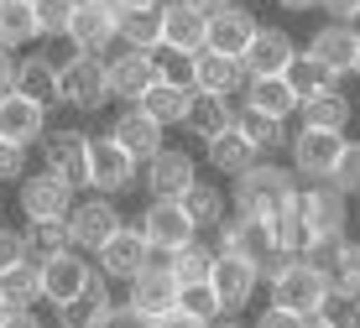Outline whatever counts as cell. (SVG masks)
Masks as SVG:
<instances>
[{
  "mask_svg": "<svg viewBox=\"0 0 360 328\" xmlns=\"http://www.w3.org/2000/svg\"><path fill=\"white\" fill-rule=\"evenodd\" d=\"M355 73H360V32H355Z\"/></svg>",
  "mask_w": 360,
  "mask_h": 328,
  "instance_id": "cell-56",
  "label": "cell"
},
{
  "mask_svg": "<svg viewBox=\"0 0 360 328\" xmlns=\"http://www.w3.org/2000/svg\"><path fill=\"white\" fill-rule=\"evenodd\" d=\"M193 89L235 99V89H245V68H240V58H235V53H219V47H209V42H204V47L193 53Z\"/></svg>",
  "mask_w": 360,
  "mask_h": 328,
  "instance_id": "cell-18",
  "label": "cell"
},
{
  "mask_svg": "<svg viewBox=\"0 0 360 328\" xmlns=\"http://www.w3.org/2000/svg\"><path fill=\"white\" fill-rule=\"evenodd\" d=\"M110 136H115L120 146L131 151L136 162H146V157H157V151H162V125H157L152 115H146V110H120L115 115V125H110Z\"/></svg>",
  "mask_w": 360,
  "mask_h": 328,
  "instance_id": "cell-26",
  "label": "cell"
},
{
  "mask_svg": "<svg viewBox=\"0 0 360 328\" xmlns=\"http://www.w3.org/2000/svg\"><path fill=\"white\" fill-rule=\"evenodd\" d=\"M94 261H99V271H105L110 282H131V276L146 266V235L136 230V224H120V230L94 250Z\"/></svg>",
  "mask_w": 360,
  "mask_h": 328,
  "instance_id": "cell-16",
  "label": "cell"
},
{
  "mask_svg": "<svg viewBox=\"0 0 360 328\" xmlns=\"http://www.w3.org/2000/svg\"><path fill=\"white\" fill-rule=\"evenodd\" d=\"M256 276H262V271H256L251 261L225 256V250H219V256H214V266H209V287H214L219 308H225V313L245 308V302H251V292H256Z\"/></svg>",
  "mask_w": 360,
  "mask_h": 328,
  "instance_id": "cell-19",
  "label": "cell"
},
{
  "mask_svg": "<svg viewBox=\"0 0 360 328\" xmlns=\"http://www.w3.org/2000/svg\"><path fill=\"white\" fill-rule=\"evenodd\" d=\"M292 37L282 32V27H256L251 32V42H245V53H240V68H245V79H262V73H282L292 63Z\"/></svg>",
  "mask_w": 360,
  "mask_h": 328,
  "instance_id": "cell-20",
  "label": "cell"
},
{
  "mask_svg": "<svg viewBox=\"0 0 360 328\" xmlns=\"http://www.w3.org/2000/svg\"><path fill=\"white\" fill-rule=\"evenodd\" d=\"M131 302L141 313V323H162V313L178 302V276L167 271V250H152L146 245V266L131 276Z\"/></svg>",
  "mask_w": 360,
  "mask_h": 328,
  "instance_id": "cell-4",
  "label": "cell"
},
{
  "mask_svg": "<svg viewBox=\"0 0 360 328\" xmlns=\"http://www.w3.org/2000/svg\"><path fill=\"white\" fill-rule=\"evenodd\" d=\"M245 105H256V110H266V115L288 120L297 110V94H292V84L282 79V73H262V79H245Z\"/></svg>",
  "mask_w": 360,
  "mask_h": 328,
  "instance_id": "cell-34",
  "label": "cell"
},
{
  "mask_svg": "<svg viewBox=\"0 0 360 328\" xmlns=\"http://www.w3.org/2000/svg\"><path fill=\"white\" fill-rule=\"evenodd\" d=\"M282 79L292 84L297 99H308V94H319V89H334V79H340V73H329L314 53H292V63L282 68Z\"/></svg>",
  "mask_w": 360,
  "mask_h": 328,
  "instance_id": "cell-39",
  "label": "cell"
},
{
  "mask_svg": "<svg viewBox=\"0 0 360 328\" xmlns=\"http://www.w3.org/2000/svg\"><path fill=\"white\" fill-rule=\"evenodd\" d=\"M37 11H32V0H0V47H27L37 42Z\"/></svg>",
  "mask_w": 360,
  "mask_h": 328,
  "instance_id": "cell-38",
  "label": "cell"
},
{
  "mask_svg": "<svg viewBox=\"0 0 360 328\" xmlns=\"http://www.w3.org/2000/svg\"><path fill=\"white\" fill-rule=\"evenodd\" d=\"M256 323H262V328H297V318H292L288 308H277V302H271V308H266V313H262Z\"/></svg>",
  "mask_w": 360,
  "mask_h": 328,
  "instance_id": "cell-50",
  "label": "cell"
},
{
  "mask_svg": "<svg viewBox=\"0 0 360 328\" xmlns=\"http://www.w3.org/2000/svg\"><path fill=\"white\" fill-rule=\"evenodd\" d=\"M152 63H157V79L167 84H183V89H193V53H178V47H152Z\"/></svg>",
  "mask_w": 360,
  "mask_h": 328,
  "instance_id": "cell-44",
  "label": "cell"
},
{
  "mask_svg": "<svg viewBox=\"0 0 360 328\" xmlns=\"http://www.w3.org/2000/svg\"><path fill=\"white\" fill-rule=\"evenodd\" d=\"M21 256H27V240H21V230H11V224L0 219V271L16 266Z\"/></svg>",
  "mask_w": 360,
  "mask_h": 328,
  "instance_id": "cell-49",
  "label": "cell"
},
{
  "mask_svg": "<svg viewBox=\"0 0 360 328\" xmlns=\"http://www.w3.org/2000/svg\"><path fill=\"white\" fill-rule=\"evenodd\" d=\"M193 178H198L193 157H188V151H178V146H162L157 157H146V188H152L157 198H178Z\"/></svg>",
  "mask_w": 360,
  "mask_h": 328,
  "instance_id": "cell-25",
  "label": "cell"
},
{
  "mask_svg": "<svg viewBox=\"0 0 360 328\" xmlns=\"http://www.w3.org/2000/svg\"><path fill=\"white\" fill-rule=\"evenodd\" d=\"M21 240H27V256L32 261H47L58 256V250H68V219H32L27 230H21Z\"/></svg>",
  "mask_w": 360,
  "mask_h": 328,
  "instance_id": "cell-40",
  "label": "cell"
},
{
  "mask_svg": "<svg viewBox=\"0 0 360 328\" xmlns=\"http://www.w3.org/2000/svg\"><path fill=\"white\" fill-rule=\"evenodd\" d=\"M308 53L324 63L329 73H350L355 68V32H350V21H329V27H319L314 42H308Z\"/></svg>",
  "mask_w": 360,
  "mask_h": 328,
  "instance_id": "cell-28",
  "label": "cell"
},
{
  "mask_svg": "<svg viewBox=\"0 0 360 328\" xmlns=\"http://www.w3.org/2000/svg\"><path fill=\"white\" fill-rule=\"evenodd\" d=\"M16 84V58H11V47H0V94Z\"/></svg>",
  "mask_w": 360,
  "mask_h": 328,
  "instance_id": "cell-52",
  "label": "cell"
},
{
  "mask_svg": "<svg viewBox=\"0 0 360 328\" xmlns=\"http://www.w3.org/2000/svg\"><path fill=\"white\" fill-rule=\"evenodd\" d=\"M214 256H219V250L198 245V235H193V240H183L178 250H167V271L178 276V282H204L209 266H214Z\"/></svg>",
  "mask_w": 360,
  "mask_h": 328,
  "instance_id": "cell-41",
  "label": "cell"
},
{
  "mask_svg": "<svg viewBox=\"0 0 360 328\" xmlns=\"http://www.w3.org/2000/svg\"><path fill=\"white\" fill-rule=\"evenodd\" d=\"M193 6L204 11V16H209V11H214V6H225V0H193Z\"/></svg>",
  "mask_w": 360,
  "mask_h": 328,
  "instance_id": "cell-55",
  "label": "cell"
},
{
  "mask_svg": "<svg viewBox=\"0 0 360 328\" xmlns=\"http://www.w3.org/2000/svg\"><path fill=\"white\" fill-rule=\"evenodd\" d=\"M89 250H79V245H68V250H58V256H47L42 261V302H53V308H68L73 297L89 287Z\"/></svg>",
  "mask_w": 360,
  "mask_h": 328,
  "instance_id": "cell-9",
  "label": "cell"
},
{
  "mask_svg": "<svg viewBox=\"0 0 360 328\" xmlns=\"http://www.w3.org/2000/svg\"><path fill=\"white\" fill-rule=\"evenodd\" d=\"M115 21H120L115 0H79L63 37L73 42V53H99V58H105L110 47H115Z\"/></svg>",
  "mask_w": 360,
  "mask_h": 328,
  "instance_id": "cell-5",
  "label": "cell"
},
{
  "mask_svg": "<svg viewBox=\"0 0 360 328\" xmlns=\"http://www.w3.org/2000/svg\"><path fill=\"white\" fill-rule=\"evenodd\" d=\"M204 151H209V162H214L219 172H230V178H235V172H245L256 157H262V151H256V146L245 141L240 131H235V125H225L219 136H209V141H204Z\"/></svg>",
  "mask_w": 360,
  "mask_h": 328,
  "instance_id": "cell-35",
  "label": "cell"
},
{
  "mask_svg": "<svg viewBox=\"0 0 360 328\" xmlns=\"http://www.w3.org/2000/svg\"><path fill=\"white\" fill-rule=\"evenodd\" d=\"M329 287H345V292L360 297V240H345L340 245V261H334V282Z\"/></svg>",
  "mask_w": 360,
  "mask_h": 328,
  "instance_id": "cell-47",
  "label": "cell"
},
{
  "mask_svg": "<svg viewBox=\"0 0 360 328\" xmlns=\"http://www.w3.org/2000/svg\"><path fill=\"white\" fill-rule=\"evenodd\" d=\"M63 219H68V240H73L79 250H89V256H94V250H99L110 235L120 230V224H126V219H120V209L110 204V193L73 198V209L63 214Z\"/></svg>",
  "mask_w": 360,
  "mask_h": 328,
  "instance_id": "cell-8",
  "label": "cell"
},
{
  "mask_svg": "<svg viewBox=\"0 0 360 328\" xmlns=\"http://www.w3.org/2000/svg\"><path fill=\"white\" fill-rule=\"evenodd\" d=\"M219 240H225V256H240V261H251L256 271H262V261L271 256V230H266V219L262 214H235V219H219Z\"/></svg>",
  "mask_w": 360,
  "mask_h": 328,
  "instance_id": "cell-14",
  "label": "cell"
},
{
  "mask_svg": "<svg viewBox=\"0 0 360 328\" xmlns=\"http://www.w3.org/2000/svg\"><path fill=\"white\" fill-rule=\"evenodd\" d=\"M115 42H120V47H146V53H152V47L162 42V6L120 11V21H115Z\"/></svg>",
  "mask_w": 360,
  "mask_h": 328,
  "instance_id": "cell-31",
  "label": "cell"
},
{
  "mask_svg": "<svg viewBox=\"0 0 360 328\" xmlns=\"http://www.w3.org/2000/svg\"><path fill=\"white\" fill-rule=\"evenodd\" d=\"M225 318V308H219L214 287L204 282H178V302L162 313V328H204V323H219Z\"/></svg>",
  "mask_w": 360,
  "mask_h": 328,
  "instance_id": "cell-15",
  "label": "cell"
},
{
  "mask_svg": "<svg viewBox=\"0 0 360 328\" xmlns=\"http://www.w3.org/2000/svg\"><path fill=\"white\" fill-rule=\"evenodd\" d=\"M42 131H47V105H37V99L16 94V89L0 94V136L6 141L32 146V141H42Z\"/></svg>",
  "mask_w": 360,
  "mask_h": 328,
  "instance_id": "cell-22",
  "label": "cell"
},
{
  "mask_svg": "<svg viewBox=\"0 0 360 328\" xmlns=\"http://www.w3.org/2000/svg\"><path fill=\"white\" fill-rule=\"evenodd\" d=\"M209 42V16L193 0H162V47L178 53H198Z\"/></svg>",
  "mask_w": 360,
  "mask_h": 328,
  "instance_id": "cell-21",
  "label": "cell"
},
{
  "mask_svg": "<svg viewBox=\"0 0 360 328\" xmlns=\"http://www.w3.org/2000/svg\"><path fill=\"white\" fill-rule=\"evenodd\" d=\"M0 297L11 302V308H32V302H42V261L21 256L16 266L0 271Z\"/></svg>",
  "mask_w": 360,
  "mask_h": 328,
  "instance_id": "cell-32",
  "label": "cell"
},
{
  "mask_svg": "<svg viewBox=\"0 0 360 328\" xmlns=\"http://www.w3.org/2000/svg\"><path fill=\"white\" fill-rule=\"evenodd\" d=\"M256 32V16L245 11V0H225V6L209 11V47H219V53H245V42H251Z\"/></svg>",
  "mask_w": 360,
  "mask_h": 328,
  "instance_id": "cell-24",
  "label": "cell"
},
{
  "mask_svg": "<svg viewBox=\"0 0 360 328\" xmlns=\"http://www.w3.org/2000/svg\"><path fill=\"white\" fill-rule=\"evenodd\" d=\"M0 328H6V297H0Z\"/></svg>",
  "mask_w": 360,
  "mask_h": 328,
  "instance_id": "cell-57",
  "label": "cell"
},
{
  "mask_svg": "<svg viewBox=\"0 0 360 328\" xmlns=\"http://www.w3.org/2000/svg\"><path fill=\"white\" fill-rule=\"evenodd\" d=\"M297 110H303V125H319V131H345L350 125V99L340 89H319V94L297 99Z\"/></svg>",
  "mask_w": 360,
  "mask_h": 328,
  "instance_id": "cell-37",
  "label": "cell"
},
{
  "mask_svg": "<svg viewBox=\"0 0 360 328\" xmlns=\"http://www.w3.org/2000/svg\"><path fill=\"white\" fill-rule=\"evenodd\" d=\"M141 172V162L131 157L115 136H89V188L94 193H126Z\"/></svg>",
  "mask_w": 360,
  "mask_h": 328,
  "instance_id": "cell-10",
  "label": "cell"
},
{
  "mask_svg": "<svg viewBox=\"0 0 360 328\" xmlns=\"http://www.w3.org/2000/svg\"><path fill=\"white\" fill-rule=\"evenodd\" d=\"M292 209H297V219H303V235L308 240L345 235V193L329 178H314V188H297Z\"/></svg>",
  "mask_w": 360,
  "mask_h": 328,
  "instance_id": "cell-6",
  "label": "cell"
},
{
  "mask_svg": "<svg viewBox=\"0 0 360 328\" xmlns=\"http://www.w3.org/2000/svg\"><path fill=\"white\" fill-rule=\"evenodd\" d=\"M188 99L193 89H183V84H167V79H152L141 94H136V110H146L157 125H183V115H188Z\"/></svg>",
  "mask_w": 360,
  "mask_h": 328,
  "instance_id": "cell-27",
  "label": "cell"
},
{
  "mask_svg": "<svg viewBox=\"0 0 360 328\" xmlns=\"http://www.w3.org/2000/svg\"><path fill=\"white\" fill-rule=\"evenodd\" d=\"M42 167H53L58 178H68L73 188L89 183V136L84 131H42Z\"/></svg>",
  "mask_w": 360,
  "mask_h": 328,
  "instance_id": "cell-13",
  "label": "cell"
},
{
  "mask_svg": "<svg viewBox=\"0 0 360 328\" xmlns=\"http://www.w3.org/2000/svg\"><path fill=\"white\" fill-rule=\"evenodd\" d=\"M58 105H68V110H99V105H110L105 58H99V53H73L63 68H58Z\"/></svg>",
  "mask_w": 360,
  "mask_h": 328,
  "instance_id": "cell-3",
  "label": "cell"
},
{
  "mask_svg": "<svg viewBox=\"0 0 360 328\" xmlns=\"http://www.w3.org/2000/svg\"><path fill=\"white\" fill-rule=\"evenodd\" d=\"M292 146V172L297 178H329L334 157L345 146V131H319V125H303L297 136H288Z\"/></svg>",
  "mask_w": 360,
  "mask_h": 328,
  "instance_id": "cell-12",
  "label": "cell"
},
{
  "mask_svg": "<svg viewBox=\"0 0 360 328\" xmlns=\"http://www.w3.org/2000/svg\"><path fill=\"white\" fill-rule=\"evenodd\" d=\"M324 292H329V276H324V271H314L303 256L282 261V266L271 271V302H277V308H288L297 323H308V318L319 313Z\"/></svg>",
  "mask_w": 360,
  "mask_h": 328,
  "instance_id": "cell-2",
  "label": "cell"
},
{
  "mask_svg": "<svg viewBox=\"0 0 360 328\" xmlns=\"http://www.w3.org/2000/svg\"><path fill=\"white\" fill-rule=\"evenodd\" d=\"M16 94L37 99V105H58V63L47 53H32L16 63V84H11Z\"/></svg>",
  "mask_w": 360,
  "mask_h": 328,
  "instance_id": "cell-29",
  "label": "cell"
},
{
  "mask_svg": "<svg viewBox=\"0 0 360 328\" xmlns=\"http://www.w3.org/2000/svg\"><path fill=\"white\" fill-rule=\"evenodd\" d=\"M136 230L146 235V245H152V250H178L183 240L198 235L178 198H157V193H152V204H146V214H141V224H136Z\"/></svg>",
  "mask_w": 360,
  "mask_h": 328,
  "instance_id": "cell-11",
  "label": "cell"
},
{
  "mask_svg": "<svg viewBox=\"0 0 360 328\" xmlns=\"http://www.w3.org/2000/svg\"><path fill=\"white\" fill-rule=\"evenodd\" d=\"M110 313H115V297H110V276H105V271H94V276H89V287H84V292L73 297L68 308H58V323H68V328H105V323H110Z\"/></svg>",
  "mask_w": 360,
  "mask_h": 328,
  "instance_id": "cell-23",
  "label": "cell"
},
{
  "mask_svg": "<svg viewBox=\"0 0 360 328\" xmlns=\"http://www.w3.org/2000/svg\"><path fill=\"white\" fill-rule=\"evenodd\" d=\"M21 172H27V146L0 136V183H21Z\"/></svg>",
  "mask_w": 360,
  "mask_h": 328,
  "instance_id": "cell-48",
  "label": "cell"
},
{
  "mask_svg": "<svg viewBox=\"0 0 360 328\" xmlns=\"http://www.w3.org/2000/svg\"><path fill=\"white\" fill-rule=\"evenodd\" d=\"M157 79V63L146 47H120L115 58H105V84H110V99H131L146 89V84Z\"/></svg>",
  "mask_w": 360,
  "mask_h": 328,
  "instance_id": "cell-17",
  "label": "cell"
},
{
  "mask_svg": "<svg viewBox=\"0 0 360 328\" xmlns=\"http://www.w3.org/2000/svg\"><path fill=\"white\" fill-rule=\"evenodd\" d=\"M245 6H251V0H245Z\"/></svg>",
  "mask_w": 360,
  "mask_h": 328,
  "instance_id": "cell-58",
  "label": "cell"
},
{
  "mask_svg": "<svg viewBox=\"0 0 360 328\" xmlns=\"http://www.w3.org/2000/svg\"><path fill=\"white\" fill-rule=\"evenodd\" d=\"M230 125L245 136L256 151H277V146H288V131H282V115H266V110H256V105H240L230 115Z\"/></svg>",
  "mask_w": 360,
  "mask_h": 328,
  "instance_id": "cell-30",
  "label": "cell"
},
{
  "mask_svg": "<svg viewBox=\"0 0 360 328\" xmlns=\"http://www.w3.org/2000/svg\"><path fill=\"white\" fill-rule=\"evenodd\" d=\"M230 99L225 94H204V89H193V99H188V115H183V125L198 136V141H209V136H219L230 125Z\"/></svg>",
  "mask_w": 360,
  "mask_h": 328,
  "instance_id": "cell-33",
  "label": "cell"
},
{
  "mask_svg": "<svg viewBox=\"0 0 360 328\" xmlns=\"http://www.w3.org/2000/svg\"><path fill=\"white\" fill-rule=\"evenodd\" d=\"M329 183L340 188L345 198L360 193V141H345L340 146V157H334V167H329Z\"/></svg>",
  "mask_w": 360,
  "mask_h": 328,
  "instance_id": "cell-45",
  "label": "cell"
},
{
  "mask_svg": "<svg viewBox=\"0 0 360 328\" xmlns=\"http://www.w3.org/2000/svg\"><path fill=\"white\" fill-rule=\"evenodd\" d=\"M32 11H37V32L42 37H63L68 16H73V0H32Z\"/></svg>",
  "mask_w": 360,
  "mask_h": 328,
  "instance_id": "cell-46",
  "label": "cell"
},
{
  "mask_svg": "<svg viewBox=\"0 0 360 328\" xmlns=\"http://www.w3.org/2000/svg\"><path fill=\"white\" fill-rule=\"evenodd\" d=\"M0 188H6V183H0Z\"/></svg>",
  "mask_w": 360,
  "mask_h": 328,
  "instance_id": "cell-59",
  "label": "cell"
},
{
  "mask_svg": "<svg viewBox=\"0 0 360 328\" xmlns=\"http://www.w3.org/2000/svg\"><path fill=\"white\" fill-rule=\"evenodd\" d=\"M178 204H183V214L193 219V230H219V219H225V193L219 188H209V183H188L178 193Z\"/></svg>",
  "mask_w": 360,
  "mask_h": 328,
  "instance_id": "cell-36",
  "label": "cell"
},
{
  "mask_svg": "<svg viewBox=\"0 0 360 328\" xmlns=\"http://www.w3.org/2000/svg\"><path fill=\"white\" fill-rule=\"evenodd\" d=\"M235 209H245V214H262V219H271L277 209H288L292 198H297V172L288 167H271V162L256 157L245 172H235Z\"/></svg>",
  "mask_w": 360,
  "mask_h": 328,
  "instance_id": "cell-1",
  "label": "cell"
},
{
  "mask_svg": "<svg viewBox=\"0 0 360 328\" xmlns=\"http://www.w3.org/2000/svg\"><path fill=\"white\" fill-rule=\"evenodd\" d=\"M314 323H324V328H360V297L345 292V287H329L324 302H319V313H314Z\"/></svg>",
  "mask_w": 360,
  "mask_h": 328,
  "instance_id": "cell-42",
  "label": "cell"
},
{
  "mask_svg": "<svg viewBox=\"0 0 360 328\" xmlns=\"http://www.w3.org/2000/svg\"><path fill=\"white\" fill-rule=\"evenodd\" d=\"M73 188L68 178H58L53 167H42V172H21V188H16V204L27 219H63V214L73 209Z\"/></svg>",
  "mask_w": 360,
  "mask_h": 328,
  "instance_id": "cell-7",
  "label": "cell"
},
{
  "mask_svg": "<svg viewBox=\"0 0 360 328\" xmlns=\"http://www.w3.org/2000/svg\"><path fill=\"white\" fill-rule=\"evenodd\" d=\"M266 230H271V245H277V250H288V256H297V250L308 245V235H303V219H297V209H292V204L271 214V219H266Z\"/></svg>",
  "mask_w": 360,
  "mask_h": 328,
  "instance_id": "cell-43",
  "label": "cell"
},
{
  "mask_svg": "<svg viewBox=\"0 0 360 328\" xmlns=\"http://www.w3.org/2000/svg\"><path fill=\"white\" fill-rule=\"evenodd\" d=\"M319 6H324L334 21H355L360 16V0H319Z\"/></svg>",
  "mask_w": 360,
  "mask_h": 328,
  "instance_id": "cell-51",
  "label": "cell"
},
{
  "mask_svg": "<svg viewBox=\"0 0 360 328\" xmlns=\"http://www.w3.org/2000/svg\"><path fill=\"white\" fill-rule=\"evenodd\" d=\"M277 6H288V11H308V6H319V0H277Z\"/></svg>",
  "mask_w": 360,
  "mask_h": 328,
  "instance_id": "cell-54",
  "label": "cell"
},
{
  "mask_svg": "<svg viewBox=\"0 0 360 328\" xmlns=\"http://www.w3.org/2000/svg\"><path fill=\"white\" fill-rule=\"evenodd\" d=\"M120 11H136V6H162V0H115Z\"/></svg>",
  "mask_w": 360,
  "mask_h": 328,
  "instance_id": "cell-53",
  "label": "cell"
}]
</instances>
